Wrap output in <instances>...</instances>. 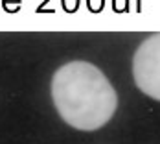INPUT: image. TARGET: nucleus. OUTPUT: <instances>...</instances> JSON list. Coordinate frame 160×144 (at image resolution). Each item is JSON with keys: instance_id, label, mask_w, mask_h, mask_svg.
Wrapping results in <instances>:
<instances>
[{"instance_id": "f257e3e1", "label": "nucleus", "mask_w": 160, "mask_h": 144, "mask_svg": "<svg viewBox=\"0 0 160 144\" xmlns=\"http://www.w3.org/2000/svg\"><path fill=\"white\" fill-rule=\"evenodd\" d=\"M52 98L61 118L81 131L103 128L118 107L111 81L96 65L87 61H72L55 70Z\"/></svg>"}, {"instance_id": "f03ea898", "label": "nucleus", "mask_w": 160, "mask_h": 144, "mask_svg": "<svg viewBox=\"0 0 160 144\" xmlns=\"http://www.w3.org/2000/svg\"><path fill=\"white\" fill-rule=\"evenodd\" d=\"M136 87L160 102V33H153L138 46L132 59Z\"/></svg>"}]
</instances>
